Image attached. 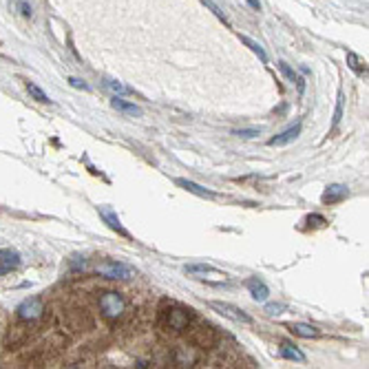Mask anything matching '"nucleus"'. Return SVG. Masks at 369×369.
I'll return each mask as SVG.
<instances>
[{
    "label": "nucleus",
    "mask_w": 369,
    "mask_h": 369,
    "mask_svg": "<svg viewBox=\"0 0 369 369\" xmlns=\"http://www.w3.org/2000/svg\"><path fill=\"white\" fill-rule=\"evenodd\" d=\"M192 321H194V312L190 307H184L177 303H173L170 307H166V310H162V314H159V325H162L164 330H170L173 334L186 332Z\"/></svg>",
    "instance_id": "f257e3e1"
},
{
    "label": "nucleus",
    "mask_w": 369,
    "mask_h": 369,
    "mask_svg": "<svg viewBox=\"0 0 369 369\" xmlns=\"http://www.w3.org/2000/svg\"><path fill=\"white\" fill-rule=\"evenodd\" d=\"M100 310H102V316L106 321H117L122 314L126 312V301L119 292H102L100 297Z\"/></svg>",
    "instance_id": "f03ea898"
},
{
    "label": "nucleus",
    "mask_w": 369,
    "mask_h": 369,
    "mask_svg": "<svg viewBox=\"0 0 369 369\" xmlns=\"http://www.w3.org/2000/svg\"><path fill=\"white\" fill-rule=\"evenodd\" d=\"M95 272L100 274V277H104V279H133V277H137V270L135 267H131L129 263H122V261H102L97 267H95Z\"/></svg>",
    "instance_id": "7ed1b4c3"
},
{
    "label": "nucleus",
    "mask_w": 369,
    "mask_h": 369,
    "mask_svg": "<svg viewBox=\"0 0 369 369\" xmlns=\"http://www.w3.org/2000/svg\"><path fill=\"white\" fill-rule=\"evenodd\" d=\"M44 314V305L40 297H29L24 299L22 303L16 307V316L22 321V323H36V321Z\"/></svg>",
    "instance_id": "20e7f679"
},
{
    "label": "nucleus",
    "mask_w": 369,
    "mask_h": 369,
    "mask_svg": "<svg viewBox=\"0 0 369 369\" xmlns=\"http://www.w3.org/2000/svg\"><path fill=\"white\" fill-rule=\"evenodd\" d=\"M208 305H210L212 310H217L219 314H224L226 318L234 321V323H245V325H252V323H254L250 314H245L243 310H239V307L232 305V303H226V301H210Z\"/></svg>",
    "instance_id": "39448f33"
},
{
    "label": "nucleus",
    "mask_w": 369,
    "mask_h": 369,
    "mask_svg": "<svg viewBox=\"0 0 369 369\" xmlns=\"http://www.w3.org/2000/svg\"><path fill=\"white\" fill-rule=\"evenodd\" d=\"M188 330H190V327H188ZM190 338H192V343L199 345V347H212L217 343V332H214L210 325L201 323V325L190 330Z\"/></svg>",
    "instance_id": "423d86ee"
},
{
    "label": "nucleus",
    "mask_w": 369,
    "mask_h": 369,
    "mask_svg": "<svg viewBox=\"0 0 369 369\" xmlns=\"http://www.w3.org/2000/svg\"><path fill=\"white\" fill-rule=\"evenodd\" d=\"M350 197V188L343 186V184H330L321 194V201L325 206H334V204H340L343 199Z\"/></svg>",
    "instance_id": "0eeeda50"
},
{
    "label": "nucleus",
    "mask_w": 369,
    "mask_h": 369,
    "mask_svg": "<svg viewBox=\"0 0 369 369\" xmlns=\"http://www.w3.org/2000/svg\"><path fill=\"white\" fill-rule=\"evenodd\" d=\"M301 122H297L294 126H290V129H285V131H281L277 137H272L270 142H267V146H287V144H292L294 139H297L301 135Z\"/></svg>",
    "instance_id": "6e6552de"
},
{
    "label": "nucleus",
    "mask_w": 369,
    "mask_h": 369,
    "mask_svg": "<svg viewBox=\"0 0 369 369\" xmlns=\"http://www.w3.org/2000/svg\"><path fill=\"white\" fill-rule=\"evenodd\" d=\"M245 285H248V290H250L252 299L257 301V303H265L267 297H270V287H267L263 281L257 279V277H254V279H248Z\"/></svg>",
    "instance_id": "1a4fd4ad"
},
{
    "label": "nucleus",
    "mask_w": 369,
    "mask_h": 369,
    "mask_svg": "<svg viewBox=\"0 0 369 369\" xmlns=\"http://www.w3.org/2000/svg\"><path fill=\"white\" fill-rule=\"evenodd\" d=\"M175 184L179 188H184L186 192H192V194H197V197H201V199H217V192L208 190V188L194 184V182H190V179H175Z\"/></svg>",
    "instance_id": "9d476101"
},
{
    "label": "nucleus",
    "mask_w": 369,
    "mask_h": 369,
    "mask_svg": "<svg viewBox=\"0 0 369 369\" xmlns=\"http://www.w3.org/2000/svg\"><path fill=\"white\" fill-rule=\"evenodd\" d=\"M279 356L281 358H285V360H292V363H305L307 356L301 350H297L292 343H287V340H283L279 347Z\"/></svg>",
    "instance_id": "9b49d317"
},
{
    "label": "nucleus",
    "mask_w": 369,
    "mask_h": 369,
    "mask_svg": "<svg viewBox=\"0 0 369 369\" xmlns=\"http://www.w3.org/2000/svg\"><path fill=\"white\" fill-rule=\"evenodd\" d=\"M100 217H102V219L106 221V224H109V228H111V230H115V232H119V234H122V237H129V232H126V230H124V226H122V221H119V217H117V214H115V212H113V210H111V208H104V206H102V208H100Z\"/></svg>",
    "instance_id": "f8f14e48"
},
{
    "label": "nucleus",
    "mask_w": 369,
    "mask_h": 369,
    "mask_svg": "<svg viewBox=\"0 0 369 369\" xmlns=\"http://www.w3.org/2000/svg\"><path fill=\"white\" fill-rule=\"evenodd\" d=\"M287 330L299 338H318L321 336V332L316 330V327L307 325V323H292V325H287Z\"/></svg>",
    "instance_id": "ddd939ff"
},
{
    "label": "nucleus",
    "mask_w": 369,
    "mask_h": 369,
    "mask_svg": "<svg viewBox=\"0 0 369 369\" xmlns=\"http://www.w3.org/2000/svg\"><path fill=\"white\" fill-rule=\"evenodd\" d=\"M111 106L115 111L119 113H124V115H142V109H139L137 104H133V102H126V100H122L119 95H115L111 100Z\"/></svg>",
    "instance_id": "4468645a"
},
{
    "label": "nucleus",
    "mask_w": 369,
    "mask_h": 369,
    "mask_svg": "<svg viewBox=\"0 0 369 369\" xmlns=\"http://www.w3.org/2000/svg\"><path fill=\"white\" fill-rule=\"evenodd\" d=\"M27 338H29V330H22L20 325H16V327H11V330H9V336H7V345L18 347V345H22Z\"/></svg>",
    "instance_id": "2eb2a0df"
},
{
    "label": "nucleus",
    "mask_w": 369,
    "mask_h": 369,
    "mask_svg": "<svg viewBox=\"0 0 369 369\" xmlns=\"http://www.w3.org/2000/svg\"><path fill=\"white\" fill-rule=\"evenodd\" d=\"M186 272L192 274V277H197V274H217V277H226L224 272H219L217 267H212L208 263H190V265H186Z\"/></svg>",
    "instance_id": "dca6fc26"
},
{
    "label": "nucleus",
    "mask_w": 369,
    "mask_h": 369,
    "mask_svg": "<svg viewBox=\"0 0 369 369\" xmlns=\"http://www.w3.org/2000/svg\"><path fill=\"white\" fill-rule=\"evenodd\" d=\"M27 93L31 95V100H36V102H40V104H51V97L46 95L36 82H27Z\"/></svg>",
    "instance_id": "f3484780"
},
{
    "label": "nucleus",
    "mask_w": 369,
    "mask_h": 369,
    "mask_svg": "<svg viewBox=\"0 0 369 369\" xmlns=\"http://www.w3.org/2000/svg\"><path fill=\"white\" fill-rule=\"evenodd\" d=\"M347 64H350V69L356 71L358 76H365V73H367V62H365V60H360L354 51H347Z\"/></svg>",
    "instance_id": "a211bd4d"
},
{
    "label": "nucleus",
    "mask_w": 369,
    "mask_h": 369,
    "mask_svg": "<svg viewBox=\"0 0 369 369\" xmlns=\"http://www.w3.org/2000/svg\"><path fill=\"white\" fill-rule=\"evenodd\" d=\"M194 363H197V356L192 354V347H182V350L177 352V365L192 367Z\"/></svg>",
    "instance_id": "6ab92c4d"
},
{
    "label": "nucleus",
    "mask_w": 369,
    "mask_h": 369,
    "mask_svg": "<svg viewBox=\"0 0 369 369\" xmlns=\"http://www.w3.org/2000/svg\"><path fill=\"white\" fill-rule=\"evenodd\" d=\"M241 42H243V44H245V46H248V49H250L252 53H257V56H259V60H261V62H263V64L267 62V53L263 51V46H261L259 42H254V40H252V38H248V36H241Z\"/></svg>",
    "instance_id": "aec40b11"
},
{
    "label": "nucleus",
    "mask_w": 369,
    "mask_h": 369,
    "mask_svg": "<svg viewBox=\"0 0 369 369\" xmlns=\"http://www.w3.org/2000/svg\"><path fill=\"white\" fill-rule=\"evenodd\" d=\"M0 263L16 267V265H20V254L16 250H0Z\"/></svg>",
    "instance_id": "412c9836"
},
{
    "label": "nucleus",
    "mask_w": 369,
    "mask_h": 369,
    "mask_svg": "<svg viewBox=\"0 0 369 369\" xmlns=\"http://www.w3.org/2000/svg\"><path fill=\"white\" fill-rule=\"evenodd\" d=\"M104 86L109 91L115 93V95H131V93H133V89H129V86L122 84V82H117V80H106Z\"/></svg>",
    "instance_id": "4be33fe9"
},
{
    "label": "nucleus",
    "mask_w": 369,
    "mask_h": 369,
    "mask_svg": "<svg viewBox=\"0 0 369 369\" xmlns=\"http://www.w3.org/2000/svg\"><path fill=\"white\" fill-rule=\"evenodd\" d=\"M343 104H345V95H343V91H338L336 109H334V124H332V129H336V126L340 124V119H343Z\"/></svg>",
    "instance_id": "5701e85b"
},
{
    "label": "nucleus",
    "mask_w": 369,
    "mask_h": 369,
    "mask_svg": "<svg viewBox=\"0 0 369 369\" xmlns=\"http://www.w3.org/2000/svg\"><path fill=\"white\" fill-rule=\"evenodd\" d=\"M287 310L285 303H265V314L267 316H279V314H283Z\"/></svg>",
    "instance_id": "b1692460"
},
{
    "label": "nucleus",
    "mask_w": 369,
    "mask_h": 369,
    "mask_svg": "<svg viewBox=\"0 0 369 369\" xmlns=\"http://www.w3.org/2000/svg\"><path fill=\"white\" fill-rule=\"evenodd\" d=\"M277 66H279V71L283 73V76H285L287 80H290V82H297V80H299V76L294 73V69H292V66L287 64V62H283V60H281V62H279Z\"/></svg>",
    "instance_id": "393cba45"
},
{
    "label": "nucleus",
    "mask_w": 369,
    "mask_h": 369,
    "mask_svg": "<svg viewBox=\"0 0 369 369\" xmlns=\"http://www.w3.org/2000/svg\"><path fill=\"white\" fill-rule=\"evenodd\" d=\"M259 133H261V129H237V131H232V135L243 137V139H254Z\"/></svg>",
    "instance_id": "a878e982"
},
{
    "label": "nucleus",
    "mask_w": 369,
    "mask_h": 369,
    "mask_svg": "<svg viewBox=\"0 0 369 369\" xmlns=\"http://www.w3.org/2000/svg\"><path fill=\"white\" fill-rule=\"evenodd\" d=\"M204 5H206V7H208V9H210V11H212V13H214V16H217L219 20H224V22L228 24V18L224 16V11H221V9H219V7H217V5H214V3H212V0H204Z\"/></svg>",
    "instance_id": "bb28decb"
},
{
    "label": "nucleus",
    "mask_w": 369,
    "mask_h": 369,
    "mask_svg": "<svg viewBox=\"0 0 369 369\" xmlns=\"http://www.w3.org/2000/svg\"><path fill=\"white\" fill-rule=\"evenodd\" d=\"M307 224L314 226V228H323L327 224V219L323 217V214H310V217H307Z\"/></svg>",
    "instance_id": "cd10ccee"
},
{
    "label": "nucleus",
    "mask_w": 369,
    "mask_h": 369,
    "mask_svg": "<svg viewBox=\"0 0 369 369\" xmlns=\"http://www.w3.org/2000/svg\"><path fill=\"white\" fill-rule=\"evenodd\" d=\"M69 84L73 86V89H82V91H89V84H86L84 80H80V78H69Z\"/></svg>",
    "instance_id": "c85d7f7f"
},
{
    "label": "nucleus",
    "mask_w": 369,
    "mask_h": 369,
    "mask_svg": "<svg viewBox=\"0 0 369 369\" xmlns=\"http://www.w3.org/2000/svg\"><path fill=\"white\" fill-rule=\"evenodd\" d=\"M20 9H22V16H24V18H31V7L27 5V3L20 5Z\"/></svg>",
    "instance_id": "c756f323"
},
{
    "label": "nucleus",
    "mask_w": 369,
    "mask_h": 369,
    "mask_svg": "<svg viewBox=\"0 0 369 369\" xmlns=\"http://www.w3.org/2000/svg\"><path fill=\"white\" fill-rule=\"evenodd\" d=\"M248 5H250L254 11H261V3H259V0H248Z\"/></svg>",
    "instance_id": "7c9ffc66"
},
{
    "label": "nucleus",
    "mask_w": 369,
    "mask_h": 369,
    "mask_svg": "<svg viewBox=\"0 0 369 369\" xmlns=\"http://www.w3.org/2000/svg\"><path fill=\"white\" fill-rule=\"evenodd\" d=\"M11 270V265H0V277H3V274H7Z\"/></svg>",
    "instance_id": "2f4dec72"
}]
</instances>
